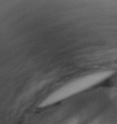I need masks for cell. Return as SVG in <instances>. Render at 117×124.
Here are the masks:
<instances>
[{
    "mask_svg": "<svg viewBox=\"0 0 117 124\" xmlns=\"http://www.w3.org/2000/svg\"><path fill=\"white\" fill-rule=\"evenodd\" d=\"M110 71H102L81 77L78 79L72 81L59 89L54 91L47 98L44 100L40 106H45L55 102L59 101L73 95H75L87 88H90L96 84L104 81L111 75Z\"/></svg>",
    "mask_w": 117,
    "mask_h": 124,
    "instance_id": "obj_1",
    "label": "cell"
}]
</instances>
